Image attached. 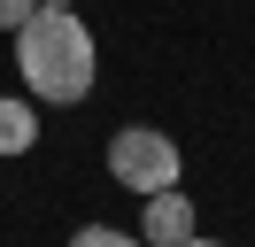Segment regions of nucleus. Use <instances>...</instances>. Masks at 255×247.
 <instances>
[{
  "mask_svg": "<svg viewBox=\"0 0 255 247\" xmlns=\"http://www.w3.org/2000/svg\"><path fill=\"white\" fill-rule=\"evenodd\" d=\"M16 77L31 101H54V108H78L101 77V54H93V31L78 23V8H31V23L16 31Z\"/></svg>",
  "mask_w": 255,
  "mask_h": 247,
  "instance_id": "obj_1",
  "label": "nucleus"
},
{
  "mask_svg": "<svg viewBox=\"0 0 255 247\" xmlns=\"http://www.w3.org/2000/svg\"><path fill=\"white\" fill-rule=\"evenodd\" d=\"M178 247H224V240H201V232H193V240H178Z\"/></svg>",
  "mask_w": 255,
  "mask_h": 247,
  "instance_id": "obj_7",
  "label": "nucleus"
},
{
  "mask_svg": "<svg viewBox=\"0 0 255 247\" xmlns=\"http://www.w3.org/2000/svg\"><path fill=\"white\" fill-rule=\"evenodd\" d=\"M109 170H116V185L124 193H162V185H178L186 178V154H178V139L170 131H155V124H124V131L109 139Z\"/></svg>",
  "mask_w": 255,
  "mask_h": 247,
  "instance_id": "obj_2",
  "label": "nucleus"
},
{
  "mask_svg": "<svg viewBox=\"0 0 255 247\" xmlns=\"http://www.w3.org/2000/svg\"><path fill=\"white\" fill-rule=\"evenodd\" d=\"M31 8H39V0H0V31H23V23H31Z\"/></svg>",
  "mask_w": 255,
  "mask_h": 247,
  "instance_id": "obj_6",
  "label": "nucleus"
},
{
  "mask_svg": "<svg viewBox=\"0 0 255 247\" xmlns=\"http://www.w3.org/2000/svg\"><path fill=\"white\" fill-rule=\"evenodd\" d=\"M70 247H147V240H139V232H116V224H85Z\"/></svg>",
  "mask_w": 255,
  "mask_h": 247,
  "instance_id": "obj_5",
  "label": "nucleus"
},
{
  "mask_svg": "<svg viewBox=\"0 0 255 247\" xmlns=\"http://www.w3.org/2000/svg\"><path fill=\"white\" fill-rule=\"evenodd\" d=\"M39 8H70V0H39Z\"/></svg>",
  "mask_w": 255,
  "mask_h": 247,
  "instance_id": "obj_8",
  "label": "nucleus"
},
{
  "mask_svg": "<svg viewBox=\"0 0 255 247\" xmlns=\"http://www.w3.org/2000/svg\"><path fill=\"white\" fill-rule=\"evenodd\" d=\"M139 240H147V247H178V240H193V201L178 193V185H162V193H147Z\"/></svg>",
  "mask_w": 255,
  "mask_h": 247,
  "instance_id": "obj_3",
  "label": "nucleus"
},
{
  "mask_svg": "<svg viewBox=\"0 0 255 247\" xmlns=\"http://www.w3.org/2000/svg\"><path fill=\"white\" fill-rule=\"evenodd\" d=\"M31 147H39V101L0 93V154H31Z\"/></svg>",
  "mask_w": 255,
  "mask_h": 247,
  "instance_id": "obj_4",
  "label": "nucleus"
}]
</instances>
